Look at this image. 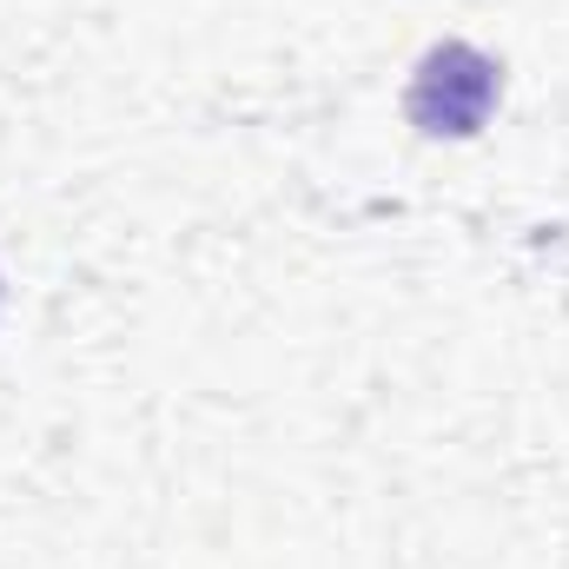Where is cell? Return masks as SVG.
I'll return each instance as SVG.
<instances>
[{"instance_id": "6da1fadb", "label": "cell", "mask_w": 569, "mask_h": 569, "mask_svg": "<svg viewBox=\"0 0 569 569\" xmlns=\"http://www.w3.org/2000/svg\"><path fill=\"white\" fill-rule=\"evenodd\" d=\"M497 93H503V67H497L483 47H470V40H437L425 60H418V73H411L405 113H411V127L430 133V140H470V133L490 120Z\"/></svg>"}]
</instances>
